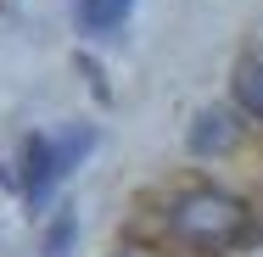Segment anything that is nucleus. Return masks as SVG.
<instances>
[{"label": "nucleus", "mask_w": 263, "mask_h": 257, "mask_svg": "<svg viewBox=\"0 0 263 257\" xmlns=\"http://www.w3.org/2000/svg\"><path fill=\"white\" fill-rule=\"evenodd\" d=\"M235 140H241V123H235V112H224V106H208V112L191 123V151H202V156L230 151Z\"/></svg>", "instance_id": "nucleus-3"}, {"label": "nucleus", "mask_w": 263, "mask_h": 257, "mask_svg": "<svg viewBox=\"0 0 263 257\" xmlns=\"http://www.w3.org/2000/svg\"><path fill=\"white\" fill-rule=\"evenodd\" d=\"M174 235L191 241V246L218 252V246L247 241L252 235V218H247V207L235 202V196H224V190H191V196L174 202Z\"/></svg>", "instance_id": "nucleus-1"}, {"label": "nucleus", "mask_w": 263, "mask_h": 257, "mask_svg": "<svg viewBox=\"0 0 263 257\" xmlns=\"http://www.w3.org/2000/svg\"><path fill=\"white\" fill-rule=\"evenodd\" d=\"M129 6L135 0H79V23H84V34H112L129 17Z\"/></svg>", "instance_id": "nucleus-4"}, {"label": "nucleus", "mask_w": 263, "mask_h": 257, "mask_svg": "<svg viewBox=\"0 0 263 257\" xmlns=\"http://www.w3.org/2000/svg\"><path fill=\"white\" fill-rule=\"evenodd\" d=\"M235 101H241V112L263 117V62H241L235 67Z\"/></svg>", "instance_id": "nucleus-5"}, {"label": "nucleus", "mask_w": 263, "mask_h": 257, "mask_svg": "<svg viewBox=\"0 0 263 257\" xmlns=\"http://www.w3.org/2000/svg\"><path fill=\"white\" fill-rule=\"evenodd\" d=\"M67 173V162H62V146L45 140V134H34L28 146H23V190H28V202L45 207V196L56 190V179Z\"/></svg>", "instance_id": "nucleus-2"}, {"label": "nucleus", "mask_w": 263, "mask_h": 257, "mask_svg": "<svg viewBox=\"0 0 263 257\" xmlns=\"http://www.w3.org/2000/svg\"><path fill=\"white\" fill-rule=\"evenodd\" d=\"M67 246H73V207H62L51 224V235H45V257H67Z\"/></svg>", "instance_id": "nucleus-6"}]
</instances>
